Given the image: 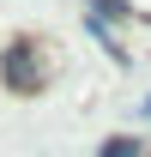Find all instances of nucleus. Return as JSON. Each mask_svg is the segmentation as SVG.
Here are the masks:
<instances>
[{
  "mask_svg": "<svg viewBox=\"0 0 151 157\" xmlns=\"http://www.w3.org/2000/svg\"><path fill=\"white\" fill-rule=\"evenodd\" d=\"M145 115H151V97H145Z\"/></svg>",
  "mask_w": 151,
  "mask_h": 157,
  "instance_id": "20e7f679",
  "label": "nucleus"
},
{
  "mask_svg": "<svg viewBox=\"0 0 151 157\" xmlns=\"http://www.w3.org/2000/svg\"><path fill=\"white\" fill-rule=\"evenodd\" d=\"M103 157H139V139H127V133L103 139Z\"/></svg>",
  "mask_w": 151,
  "mask_h": 157,
  "instance_id": "f03ea898",
  "label": "nucleus"
},
{
  "mask_svg": "<svg viewBox=\"0 0 151 157\" xmlns=\"http://www.w3.org/2000/svg\"><path fill=\"white\" fill-rule=\"evenodd\" d=\"M91 12L97 18H103V12H109V18H127V0H91Z\"/></svg>",
  "mask_w": 151,
  "mask_h": 157,
  "instance_id": "7ed1b4c3",
  "label": "nucleus"
},
{
  "mask_svg": "<svg viewBox=\"0 0 151 157\" xmlns=\"http://www.w3.org/2000/svg\"><path fill=\"white\" fill-rule=\"evenodd\" d=\"M42 67H37V42H12L6 48V85H18V91H42Z\"/></svg>",
  "mask_w": 151,
  "mask_h": 157,
  "instance_id": "f257e3e1",
  "label": "nucleus"
}]
</instances>
